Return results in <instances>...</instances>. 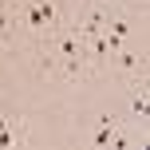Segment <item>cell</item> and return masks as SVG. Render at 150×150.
Masks as SVG:
<instances>
[{"label":"cell","instance_id":"obj_1","mask_svg":"<svg viewBox=\"0 0 150 150\" xmlns=\"http://www.w3.org/2000/svg\"><path fill=\"white\" fill-rule=\"evenodd\" d=\"M111 138H115V115H103L91 130V146H111Z\"/></svg>","mask_w":150,"mask_h":150},{"label":"cell","instance_id":"obj_2","mask_svg":"<svg viewBox=\"0 0 150 150\" xmlns=\"http://www.w3.org/2000/svg\"><path fill=\"white\" fill-rule=\"evenodd\" d=\"M115 59H119V67L127 71V75H138V67H142V59H138L134 52H127V47H119V52H115Z\"/></svg>","mask_w":150,"mask_h":150},{"label":"cell","instance_id":"obj_3","mask_svg":"<svg viewBox=\"0 0 150 150\" xmlns=\"http://www.w3.org/2000/svg\"><path fill=\"white\" fill-rule=\"evenodd\" d=\"M130 111H134L138 119H146V111H150V103H146V91H142V87H138L134 95H130Z\"/></svg>","mask_w":150,"mask_h":150},{"label":"cell","instance_id":"obj_4","mask_svg":"<svg viewBox=\"0 0 150 150\" xmlns=\"http://www.w3.org/2000/svg\"><path fill=\"white\" fill-rule=\"evenodd\" d=\"M12 32V16H8V4L0 0V36H8Z\"/></svg>","mask_w":150,"mask_h":150}]
</instances>
